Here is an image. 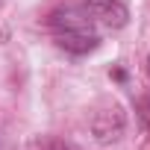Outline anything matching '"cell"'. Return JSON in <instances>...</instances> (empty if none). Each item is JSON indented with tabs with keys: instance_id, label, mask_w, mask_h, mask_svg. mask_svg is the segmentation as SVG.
Here are the masks:
<instances>
[{
	"instance_id": "obj_4",
	"label": "cell",
	"mask_w": 150,
	"mask_h": 150,
	"mask_svg": "<svg viewBox=\"0 0 150 150\" xmlns=\"http://www.w3.org/2000/svg\"><path fill=\"white\" fill-rule=\"evenodd\" d=\"M138 109H141V112H138V115H141V121L150 127V100H147V97H144V100H138Z\"/></svg>"
},
{
	"instance_id": "obj_3",
	"label": "cell",
	"mask_w": 150,
	"mask_h": 150,
	"mask_svg": "<svg viewBox=\"0 0 150 150\" xmlns=\"http://www.w3.org/2000/svg\"><path fill=\"white\" fill-rule=\"evenodd\" d=\"M124 127H127V121H124V112H121L118 106L97 112L94 121H91L94 141H100V144H112V141H118V138L124 135Z\"/></svg>"
},
{
	"instance_id": "obj_1",
	"label": "cell",
	"mask_w": 150,
	"mask_h": 150,
	"mask_svg": "<svg viewBox=\"0 0 150 150\" xmlns=\"http://www.w3.org/2000/svg\"><path fill=\"white\" fill-rule=\"evenodd\" d=\"M47 27H50L56 44L62 50L74 53V56H86V53L97 50V44H100L94 21L83 6H59V9H53L50 18H47Z\"/></svg>"
},
{
	"instance_id": "obj_2",
	"label": "cell",
	"mask_w": 150,
	"mask_h": 150,
	"mask_svg": "<svg viewBox=\"0 0 150 150\" xmlns=\"http://www.w3.org/2000/svg\"><path fill=\"white\" fill-rule=\"evenodd\" d=\"M83 9L91 15V21H97V24H103L109 30H121L129 21V9L121 0H86Z\"/></svg>"
},
{
	"instance_id": "obj_5",
	"label": "cell",
	"mask_w": 150,
	"mask_h": 150,
	"mask_svg": "<svg viewBox=\"0 0 150 150\" xmlns=\"http://www.w3.org/2000/svg\"><path fill=\"white\" fill-rule=\"evenodd\" d=\"M147 71H150V68H147Z\"/></svg>"
}]
</instances>
